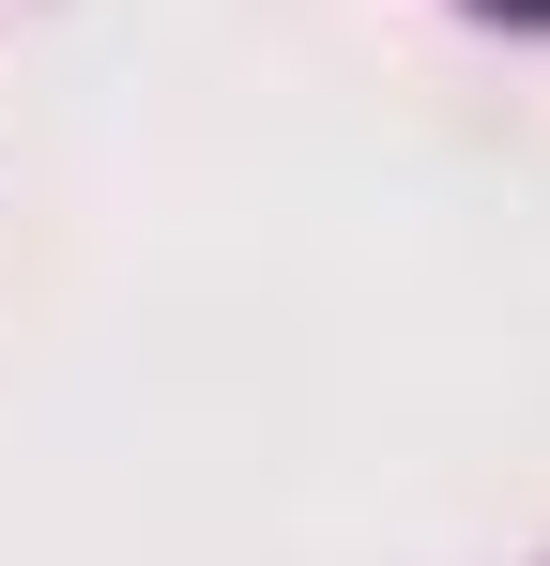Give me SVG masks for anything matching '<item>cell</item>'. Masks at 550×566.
I'll return each mask as SVG.
<instances>
[{
    "mask_svg": "<svg viewBox=\"0 0 550 566\" xmlns=\"http://www.w3.org/2000/svg\"><path fill=\"white\" fill-rule=\"evenodd\" d=\"M474 15H520V31H550V0H474Z\"/></svg>",
    "mask_w": 550,
    "mask_h": 566,
    "instance_id": "obj_1",
    "label": "cell"
}]
</instances>
